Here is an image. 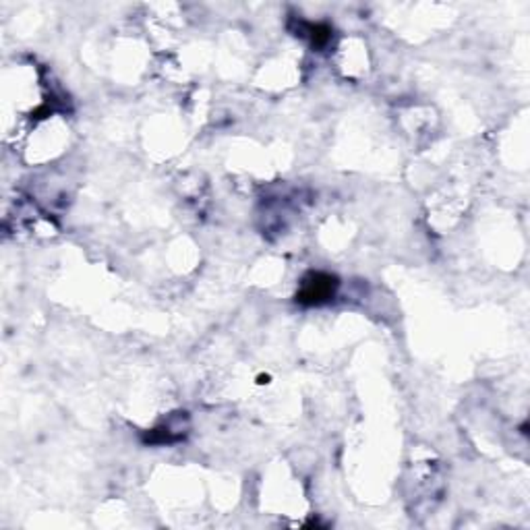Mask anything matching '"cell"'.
<instances>
[{"label": "cell", "instance_id": "cell-1", "mask_svg": "<svg viewBox=\"0 0 530 530\" xmlns=\"http://www.w3.org/2000/svg\"><path fill=\"white\" fill-rule=\"evenodd\" d=\"M335 288H338V278L330 276V274H311L305 278L303 288L297 294V300L305 307L313 305H324L334 297Z\"/></svg>", "mask_w": 530, "mask_h": 530}]
</instances>
